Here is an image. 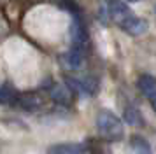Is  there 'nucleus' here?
I'll use <instances>...</instances> for the list:
<instances>
[{"label": "nucleus", "instance_id": "1", "mask_svg": "<svg viewBox=\"0 0 156 154\" xmlns=\"http://www.w3.org/2000/svg\"><path fill=\"white\" fill-rule=\"evenodd\" d=\"M97 128L111 142H118L125 135V128H123L121 119L116 114H112L111 110H107V109L98 112V116H97Z\"/></svg>", "mask_w": 156, "mask_h": 154}, {"label": "nucleus", "instance_id": "2", "mask_svg": "<svg viewBox=\"0 0 156 154\" xmlns=\"http://www.w3.org/2000/svg\"><path fill=\"white\" fill-rule=\"evenodd\" d=\"M119 26L123 28L128 35L139 37V35H142V33H146V32H147V21L142 19V18H137L135 14H132L130 18H126L125 21H121Z\"/></svg>", "mask_w": 156, "mask_h": 154}, {"label": "nucleus", "instance_id": "3", "mask_svg": "<svg viewBox=\"0 0 156 154\" xmlns=\"http://www.w3.org/2000/svg\"><path fill=\"white\" fill-rule=\"evenodd\" d=\"M88 145L84 142H65L55 144L48 149V154H86Z\"/></svg>", "mask_w": 156, "mask_h": 154}, {"label": "nucleus", "instance_id": "4", "mask_svg": "<svg viewBox=\"0 0 156 154\" xmlns=\"http://www.w3.org/2000/svg\"><path fill=\"white\" fill-rule=\"evenodd\" d=\"M137 86H139V89H140L142 95L151 102V105H154V100H156V81H154V77L151 75V74H144V75L139 77Z\"/></svg>", "mask_w": 156, "mask_h": 154}, {"label": "nucleus", "instance_id": "5", "mask_svg": "<svg viewBox=\"0 0 156 154\" xmlns=\"http://www.w3.org/2000/svg\"><path fill=\"white\" fill-rule=\"evenodd\" d=\"M107 9H109L111 18L116 19L118 23H121V21H125L126 18L132 16L130 7H128L125 2H119V0H107Z\"/></svg>", "mask_w": 156, "mask_h": 154}, {"label": "nucleus", "instance_id": "6", "mask_svg": "<svg viewBox=\"0 0 156 154\" xmlns=\"http://www.w3.org/2000/svg\"><path fill=\"white\" fill-rule=\"evenodd\" d=\"M49 95L55 102L63 103V105H69L70 100H72V93H70V89H69V86H63V84H56L55 88H51Z\"/></svg>", "mask_w": 156, "mask_h": 154}, {"label": "nucleus", "instance_id": "7", "mask_svg": "<svg viewBox=\"0 0 156 154\" xmlns=\"http://www.w3.org/2000/svg\"><path fill=\"white\" fill-rule=\"evenodd\" d=\"M20 105L27 110H39L42 107V100L34 93H25L20 96Z\"/></svg>", "mask_w": 156, "mask_h": 154}, {"label": "nucleus", "instance_id": "8", "mask_svg": "<svg viewBox=\"0 0 156 154\" xmlns=\"http://www.w3.org/2000/svg\"><path fill=\"white\" fill-rule=\"evenodd\" d=\"M65 61L69 63L70 68H79V67L83 65V61H84V51H83V49L72 47V51L65 56Z\"/></svg>", "mask_w": 156, "mask_h": 154}, {"label": "nucleus", "instance_id": "9", "mask_svg": "<svg viewBox=\"0 0 156 154\" xmlns=\"http://www.w3.org/2000/svg\"><path fill=\"white\" fill-rule=\"evenodd\" d=\"M130 144H132V147H133V151L137 154H149L151 152L149 142L144 137H140V135H133L132 140H130Z\"/></svg>", "mask_w": 156, "mask_h": 154}, {"label": "nucleus", "instance_id": "10", "mask_svg": "<svg viewBox=\"0 0 156 154\" xmlns=\"http://www.w3.org/2000/svg\"><path fill=\"white\" fill-rule=\"evenodd\" d=\"M123 117H125V121H126L128 124H140V114H139V110L137 109H125V114H123Z\"/></svg>", "mask_w": 156, "mask_h": 154}, {"label": "nucleus", "instance_id": "11", "mask_svg": "<svg viewBox=\"0 0 156 154\" xmlns=\"http://www.w3.org/2000/svg\"><path fill=\"white\" fill-rule=\"evenodd\" d=\"M12 95H14V89H12L9 84H5V86L0 89V100H5V98L9 100V98L12 96Z\"/></svg>", "mask_w": 156, "mask_h": 154}, {"label": "nucleus", "instance_id": "12", "mask_svg": "<svg viewBox=\"0 0 156 154\" xmlns=\"http://www.w3.org/2000/svg\"><path fill=\"white\" fill-rule=\"evenodd\" d=\"M126 2H139V0H126Z\"/></svg>", "mask_w": 156, "mask_h": 154}]
</instances>
